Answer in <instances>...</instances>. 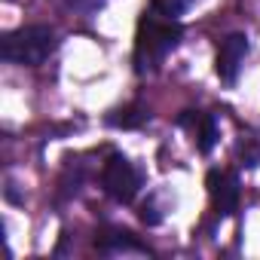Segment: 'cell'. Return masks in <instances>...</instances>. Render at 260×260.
I'll use <instances>...</instances> for the list:
<instances>
[{
	"instance_id": "obj_2",
	"label": "cell",
	"mask_w": 260,
	"mask_h": 260,
	"mask_svg": "<svg viewBox=\"0 0 260 260\" xmlns=\"http://www.w3.org/2000/svg\"><path fill=\"white\" fill-rule=\"evenodd\" d=\"M58 49V34L49 25H22L0 40V58L19 68H40Z\"/></svg>"
},
{
	"instance_id": "obj_3",
	"label": "cell",
	"mask_w": 260,
	"mask_h": 260,
	"mask_svg": "<svg viewBox=\"0 0 260 260\" xmlns=\"http://www.w3.org/2000/svg\"><path fill=\"white\" fill-rule=\"evenodd\" d=\"M141 187H144V172L132 159L122 156V153H110L107 156V162L101 166V190L113 202H119V205L135 202Z\"/></svg>"
},
{
	"instance_id": "obj_5",
	"label": "cell",
	"mask_w": 260,
	"mask_h": 260,
	"mask_svg": "<svg viewBox=\"0 0 260 260\" xmlns=\"http://www.w3.org/2000/svg\"><path fill=\"white\" fill-rule=\"evenodd\" d=\"M175 122L190 135V141L196 144V150H199L202 156H208V153L217 147V141H220V125H217V116H214V113H205V110H184Z\"/></svg>"
},
{
	"instance_id": "obj_7",
	"label": "cell",
	"mask_w": 260,
	"mask_h": 260,
	"mask_svg": "<svg viewBox=\"0 0 260 260\" xmlns=\"http://www.w3.org/2000/svg\"><path fill=\"white\" fill-rule=\"evenodd\" d=\"M95 248H98V254H107V257H119V254H150V248L144 242H138L128 230H119V226L101 230L98 239H95Z\"/></svg>"
},
{
	"instance_id": "obj_9",
	"label": "cell",
	"mask_w": 260,
	"mask_h": 260,
	"mask_svg": "<svg viewBox=\"0 0 260 260\" xmlns=\"http://www.w3.org/2000/svg\"><path fill=\"white\" fill-rule=\"evenodd\" d=\"M196 4V0H150L147 4V10H153V13H159V16H166V19H175V22H181V16L190 10Z\"/></svg>"
},
{
	"instance_id": "obj_1",
	"label": "cell",
	"mask_w": 260,
	"mask_h": 260,
	"mask_svg": "<svg viewBox=\"0 0 260 260\" xmlns=\"http://www.w3.org/2000/svg\"><path fill=\"white\" fill-rule=\"evenodd\" d=\"M184 28L175 19H166L153 10H144L135 28V46H132V64L135 74H153L162 68V61L181 46Z\"/></svg>"
},
{
	"instance_id": "obj_8",
	"label": "cell",
	"mask_w": 260,
	"mask_h": 260,
	"mask_svg": "<svg viewBox=\"0 0 260 260\" xmlns=\"http://www.w3.org/2000/svg\"><path fill=\"white\" fill-rule=\"evenodd\" d=\"M147 119H150V110L141 107V104H125V107H119V110H113L107 116V122L116 125V128H138Z\"/></svg>"
},
{
	"instance_id": "obj_6",
	"label": "cell",
	"mask_w": 260,
	"mask_h": 260,
	"mask_svg": "<svg viewBox=\"0 0 260 260\" xmlns=\"http://www.w3.org/2000/svg\"><path fill=\"white\" fill-rule=\"evenodd\" d=\"M248 37L245 34H226L217 43V58H214V74L220 77V83L233 86L242 74V64L248 58Z\"/></svg>"
},
{
	"instance_id": "obj_4",
	"label": "cell",
	"mask_w": 260,
	"mask_h": 260,
	"mask_svg": "<svg viewBox=\"0 0 260 260\" xmlns=\"http://www.w3.org/2000/svg\"><path fill=\"white\" fill-rule=\"evenodd\" d=\"M205 187H208V199H211V211L223 220V217H233L239 211V199H242V187H239V178L226 169H211L208 178H205Z\"/></svg>"
},
{
	"instance_id": "obj_10",
	"label": "cell",
	"mask_w": 260,
	"mask_h": 260,
	"mask_svg": "<svg viewBox=\"0 0 260 260\" xmlns=\"http://www.w3.org/2000/svg\"><path fill=\"white\" fill-rule=\"evenodd\" d=\"M64 4L71 7V10H77V13H86V16H92V13H98L107 0H64Z\"/></svg>"
}]
</instances>
